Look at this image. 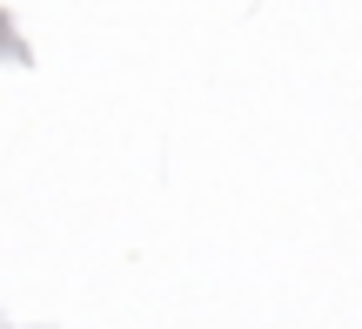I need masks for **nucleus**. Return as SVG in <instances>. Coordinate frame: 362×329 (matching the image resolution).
<instances>
[{
    "mask_svg": "<svg viewBox=\"0 0 362 329\" xmlns=\"http://www.w3.org/2000/svg\"><path fill=\"white\" fill-rule=\"evenodd\" d=\"M0 61L27 67V40H21V27H13V13H7V7H0Z\"/></svg>",
    "mask_w": 362,
    "mask_h": 329,
    "instance_id": "nucleus-1",
    "label": "nucleus"
}]
</instances>
